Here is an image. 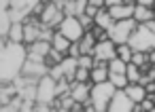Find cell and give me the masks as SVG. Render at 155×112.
<instances>
[{"label": "cell", "instance_id": "83f0119b", "mask_svg": "<svg viewBox=\"0 0 155 112\" xmlns=\"http://www.w3.org/2000/svg\"><path fill=\"white\" fill-rule=\"evenodd\" d=\"M79 66L91 70V68L96 66V57H94V55H81V57H79Z\"/></svg>", "mask_w": 155, "mask_h": 112}, {"label": "cell", "instance_id": "d4e9b609", "mask_svg": "<svg viewBox=\"0 0 155 112\" xmlns=\"http://www.w3.org/2000/svg\"><path fill=\"white\" fill-rule=\"evenodd\" d=\"M127 78H130V82H140V78H142V68L130 61V66H127Z\"/></svg>", "mask_w": 155, "mask_h": 112}, {"label": "cell", "instance_id": "8fae6325", "mask_svg": "<svg viewBox=\"0 0 155 112\" xmlns=\"http://www.w3.org/2000/svg\"><path fill=\"white\" fill-rule=\"evenodd\" d=\"M94 57L98 61H110L113 57H117V42L106 38V40H98L96 49H94Z\"/></svg>", "mask_w": 155, "mask_h": 112}, {"label": "cell", "instance_id": "7a4b0ae2", "mask_svg": "<svg viewBox=\"0 0 155 112\" xmlns=\"http://www.w3.org/2000/svg\"><path fill=\"white\" fill-rule=\"evenodd\" d=\"M130 45L134 51H153L155 49V19L147 21V23H138L134 34L130 36Z\"/></svg>", "mask_w": 155, "mask_h": 112}, {"label": "cell", "instance_id": "ac0fdd59", "mask_svg": "<svg viewBox=\"0 0 155 112\" xmlns=\"http://www.w3.org/2000/svg\"><path fill=\"white\" fill-rule=\"evenodd\" d=\"M134 19H136L138 23H147V21L155 19V11H153V7L136 5V9H134Z\"/></svg>", "mask_w": 155, "mask_h": 112}, {"label": "cell", "instance_id": "8d00e7d4", "mask_svg": "<svg viewBox=\"0 0 155 112\" xmlns=\"http://www.w3.org/2000/svg\"><path fill=\"white\" fill-rule=\"evenodd\" d=\"M153 9H155V2H153Z\"/></svg>", "mask_w": 155, "mask_h": 112}, {"label": "cell", "instance_id": "52a82bcc", "mask_svg": "<svg viewBox=\"0 0 155 112\" xmlns=\"http://www.w3.org/2000/svg\"><path fill=\"white\" fill-rule=\"evenodd\" d=\"M41 2V0H11L9 13L13 17V21H26L32 15V9Z\"/></svg>", "mask_w": 155, "mask_h": 112}, {"label": "cell", "instance_id": "7c38bea8", "mask_svg": "<svg viewBox=\"0 0 155 112\" xmlns=\"http://www.w3.org/2000/svg\"><path fill=\"white\" fill-rule=\"evenodd\" d=\"M91 85L94 82H77V80H72V97H74V101H81V104H85V101H89L91 99Z\"/></svg>", "mask_w": 155, "mask_h": 112}, {"label": "cell", "instance_id": "603a6c76", "mask_svg": "<svg viewBox=\"0 0 155 112\" xmlns=\"http://www.w3.org/2000/svg\"><path fill=\"white\" fill-rule=\"evenodd\" d=\"M127 61H123L121 57H113L110 61H108V70L110 72H117V74H127Z\"/></svg>", "mask_w": 155, "mask_h": 112}, {"label": "cell", "instance_id": "d590c367", "mask_svg": "<svg viewBox=\"0 0 155 112\" xmlns=\"http://www.w3.org/2000/svg\"><path fill=\"white\" fill-rule=\"evenodd\" d=\"M123 2H127V5H136L138 0H123Z\"/></svg>", "mask_w": 155, "mask_h": 112}, {"label": "cell", "instance_id": "8992f818", "mask_svg": "<svg viewBox=\"0 0 155 112\" xmlns=\"http://www.w3.org/2000/svg\"><path fill=\"white\" fill-rule=\"evenodd\" d=\"M58 97V80L51 76V74H45L41 80H38V95H36V101H43V104H51L55 101Z\"/></svg>", "mask_w": 155, "mask_h": 112}, {"label": "cell", "instance_id": "e0dca14e", "mask_svg": "<svg viewBox=\"0 0 155 112\" xmlns=\"http://www.w3.org/2000/svg\"><path fill=\"white\" fill-rule=\"evenodd\" d=\"M79 45H81V55H94V49L98 45V38L91 34V30H87L85 36L79 40Z\"/></svg>", "mask_w": 155, "mask_h": 112}, {"label": "cell", "instance_id": "d6a6232c", "mask_svg": "<svg viewBox=\"0 0 155 112\" xmlns=\"http://www.w3.org/2000/svg\"><path fill=\"white\" fill-rule=\"evenodd\" d=\"M0 5H2V9H9L11 7V0H0Z\"/></svg>", "mask_w": 155, "mask_h": 112}, {"label": "cell", "instance_id": "ffe728a7", "mask_svg": "<svg viewBox=\"0 0 155 112\" xmlns=\"http://www.w3.org/2000/svg\"><path fill=\"white\" fill-rule=\"evenodd\" d=\"M7 40H13V42H24L26 40V26H24V21H13Z\"/></svg>", "mask_w": 155, "mask_h": 112}, {"label": "cell", "instance_id": "d6986e66", "mask_svg": "<svg viewBox=\"0 0 155 112\" xmlns=\"http://www.w3.org/2000/svg\"><path fill=\"white\" fill-rule=\"evenodd\" d=\"M17 93H19V89L15 87V82H2V89H0V106L9 104Z\"/></svg>", "mask_w": 155, "mask_h": 112}, {"label": "cell", "instance_id": "cb8c5ba5", "mask_svg": "<svg viewBox=\"0 0 155 112\" xmlns=\"http://www.w3.org/2000/svg\"><path fill=\"white\" fill-rule=\"evenodd\" d=\"M132 55H134V49H132V45L130 42H121V45H117V57H121L123 61H132Z\"/></svg>", "mask_w": 155, "mask_h": 112}, {"label": "cell", "instance_id": "f1b7e54d", "mask_svg": "<svg viewBox=\"0 0 155 112\" xmlns=\"http://www.w3.org/2000/svg\"><path fill=\"white\" fill-rule=\"evenodd\" d=\"M66 55H72V57H81V45H79V42H72Z\"/></svg>", "mask_w": 155, "mask_h": 112}, {"label": "cell", "instance_id": "44dd1931", "mask_svg": "<svg viewBox=\"0 0 155 112\" xmlns=\"http://www.w3.org/2000/svg\"><path fill=\"white\" fill-rule=\"evenodd\" d=\"M11 26H13V17H11L9 9H2V11H0V36H2V40L9 38Z\"/></svg>", "mask_w": 155, "mask_h": 112}, {"label": "cell", "instance_id": "74e56055", "mask_svg": "<svg viewBox=\"0 0 155 112\" xmlns=\"http://www.w3.org/2000/svg\"><path fill=\"white\" fill-rule=\"evenodd\" d=\"M153 68H155V64H153Z\"/></svg>", "mask_w": 155, "mask_h": 112}, {"label": "cell", "instance_id": "5b68a950", "mask_svg": "<svg viewBox=\"0 0 155 112\" xmlns=\"http://www.w3.org/2000/svg\"><path fill=\"white\" fill-rule=\"evenodd\" d=\"M136 26H138V21H136L134 17H132V19L115 21V26L108 30V38H110V40H115L117 45H121V42H130V36L134 34Z\"/></svg>", "mask_w": 155, "mask_h": 112}, {"label": "cell", "instance_id": "2e32d148", "mask_svg": "<svg viewBox=\"0 0 155 112\" xmlns=\"http://www.w3.org/2000/svg\"><path fill=\"white\" fill-rule=\"evenodd\" d=\"M125 91H127V95L134 99V104H140V101H144L147 99V87L144 85H140V82H130L127 87H125Z\"/></svg>", "mask_w": 155, "mask_h": 112}, {"label": "cell", "instance_id": "ba28073f", "mask_svg": "<svg viewBox=\"0 0 155 112\" xmlns=\"http://www.w3.org/2000/svg\"><path fill=\"white\" fill-rule=\"evenodd\" d=\"M64 17H66V13H64V9H62L60 5L45 2V9H43V13H41V21H43L45 26H51V28L58 30V26L62 23Z\"/></svg>", "mask_w": 155, "mask_h": 112}, {"label": "cell", "instance_id": "836d02e7", "mask_svg": "<svg viewBox=\"0 0 155 112\" xmlns=\"http://www.w3.org/2000/svg\"><path fill=\"white\" fill-rule=\"evenodd\" d=\"M149 61H151V64H155V49H153V51H149Z\"/></svg>", "mask_w": 155, "mask_h": 112}, {"label": "cell", "instance_id": "e575fe53", "mask_svg": "<svg viewBox=\"0 0 155 112\" xmlns=\"http://www.w3.org/2000/svg\"><path fill=\"white\" fill-rule=\"evenodd\" d=\"M45 2H53V5H60V7H62V2H64V0H45Z\"/></svg>", "mask_w": 155, "mask_h": 112}, {"label": "cell", "instance_id": "f546056e", "mask_svg": "<svg viewBox=\"0 0 155 112\" xmlns=\"http://www.w3.org/2000/svg\"><path fill=\"white\" fill-rule=\"evenodd\" d=\"M123 2V0H104V5L110 9V7H117V5H121Z\"/></svg>", "mask_w": 155, "mask_h": 112}, {"label": "cell", "instance_id": "30bf717a", "mask_svg": "<svg viewBox=\"0 0 155 112\" xmlns=\"http://www.w3.org/2000/svg\"><path fill=\"white\" fill-rule=\"evenodd\" d=\"M21 74H26V76H30V78L41 80L45 74H49V66H47V61H45L43 57H28V61L24 64Z\"/></svg>", "mask_w": 155, "mask_h": 112}, {"label": "cell", "instance_id": "9a60e30c", "mask_svg": "<svg viewBox=\"0 0 155 112\" xmlns=\"http://www.w3.org/2000/svg\"><path fill=\"white\" fill-rule=\"evenodd\" d=\"M134 9H136V5L121 2V5H117V7H110L108 11H110V15H113L115 21H121V19H132V17H134Z\"/></svg>", "mask_w": 155, "mask_h": 112}, {"label": "cell", "instance_id": "4316f807", "mask_svg": "<svg viewBox=\"0 0 155 112\" xmlns=\"http://www.w3.org/2000/svg\"><path fill=\"white\" fill-rule=\"evenodd\" d=\"M74 80H77V82H91V70L79 66V70H77V74H74Z\"/></svg>", "mask_w": 155, "mask_h": 112}, {"label": "cell", "instance_id": "5bb4252c", "mask_svg": "<svg viewBox=\"0 0 155 112\" xmlns=\"http://www.w3.org/2000/svg\"><path fill=\"white\" fill-rule=\"evenodd\" d=\"M87 5H89V0H64V2H62V9H64L66 15H74V17H79V15L85 13Z\"/></svg>", "mask_w": 155, "mask_h": 112}, {"label": "cell", "instance_id": "4fadbf2b", "mask_svg": "<svg viewBox=\"0 0 155 112\" xmlns=\"http://www.w3.org/2000/svg\"><path fill=\"white\" fill-rule=\"evenodd\" d=\"M51 49H53L51 40H43V38H41V40L28 45V57H43V59H45Z\"/></svg>", "mask_w": 155, "mask_h": 112}, {"label": "cell", "instance_id": "1f68e13d", "mask_svg": "<svg viewBox=\"0 0 155 112\" xmlns=\"http://www.w3.org/2000/svg\"><path fill=\"white\" fill-rule=\"evenodd\" d=\"M89 5H96V7H106L104 0H89Z\"/></svg>", "mask_w": 155, "mask_h": 112}, {"label": "cell", "instance_id": "6da1fadb", "mask_svg": "<svg viewBox=\"0 0 155 112\" xmlns=\"http://www.w3.org/2000/svg\"><path fill=\"white\" fill-rule=\"evenodd\" d=\"M28 61V45L2 40L0 47V82H13Z\"/></svg>", "mask_w": 155, "mask_h": 112}, {"label": "cell", "instance_id": "4dcf8cb0", "mask_svg": "<svg viewBox=\"0 0 155 112\" xmlns=\"http://www.w3.org/2000/svg\"><path fill=\"white\" fill-rule=\"evenodd\" d=\"M153 2H155V0H138V2H136V5H144V7H153Z\"/></svg>", "mask_w": 155, "mask_h": 112}, {"label": "cell", "instance_id": "7402d4cb", "mask_svg": "<svg viewBox=\"0 0 155 112\" xmlns=\"http://www.w3.org/2000/svg\"><path fill=\"white\" fill-rule=\"evenodd\" d=\"M51 45H53V49H58V51H62V53L66 55L72 42H70V40L62 34V32H58V30H55V36H53V40H51Z\"/></svg>", "mask_w": 155, "mask_h": 112}, {"label": "cell", "instance_id": "484cf974", "mask_svg": "<svg viewBox=\"0 0 155 112\" xmlns=\"http://www.w3.org/2000/svg\"><path fill=\"white\" fill-rule=\"evenodd\" d=\"M64 57H66V55H64L62 51H58V49H51V51H49V55L45 57V61H47V66L51 68V66H55V64H60V61H62Z\"/></svg>", "mask_w": 155, "mask_h": 112}, {"label": "cell", "instance_id": "277c9868", "mask_svg": "<svg viewBox=\"0 0 155 112\" xmlns=\"http://www.w3.org/2000/svg\"><path fill=\"white\" fill-rule=\"evenodd\" d=\"M58 32H62L70 42H79L83 36H85V28H83V23H81V19L79 17H74V15H66L64 19H62V23L58 26Z\"/></svg>", "mask_w": 155, "mask_h": 112}, {"label": "cell", "instance_id": "9c48e42d", "mask_svg": "<svg viewBox=\"0 0 155 112\" xmlns=\"http://www.w3.org/2000/svg\"><path fill=\"white\" fill-rule=\"evenodd\" d=\"M134 99L127 95L125 89H117L110 104H108V112H134Z\"/></svg>", "mask_w": 155, "mask_h": 112}, {"label": "cell", "instance_id": "3957f363", "mask_svg": "<svg viewBox=\"0 0 155 112\" xmlns=\"http://www.w3.org/2000/svg\"><path fill=\"white\" fill-rule=\"evenodd\" d=\"M117 87L110 82V80H104V82H94L91 85V101L96 106V112H106L108 110V104L115 95Z\"/></svg>", "mask_w": 155, "mask_h": 112}]
</instances>
